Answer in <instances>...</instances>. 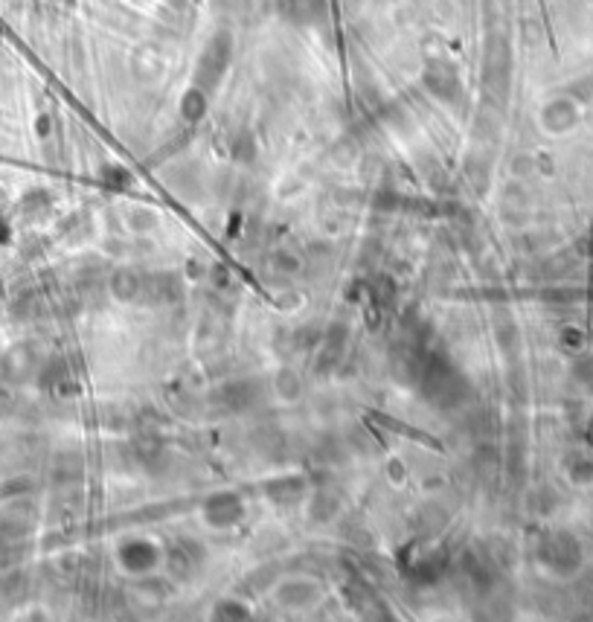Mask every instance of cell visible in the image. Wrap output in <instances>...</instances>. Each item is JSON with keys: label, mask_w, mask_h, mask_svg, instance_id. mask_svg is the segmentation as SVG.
I'll use <instances>...</instances> for the list:
<instances>
[{"label": "cell", "mask_w": 593, "mask_h": 622, "mask_svg": "<svg viewBox=\"0 0 593 622\" xmlns=\"http://www.w3.org/2000/svg\"><path fill=\"white\" fill-rule=\"evenodd\" d=\"M428 85H430V90H434V93H439V97L451 100L460 82H457V73L448 65H434L428 70Z\"/></svg>", "instance_id": "2"}, {"label": "cell", "mask_w": 593, "mask_h": 622, "mask_svg": "<svg viewBox=\"0 0 593 622\" xmlns=\"http://www.w3.org/2000/svg\"><path fill=\"white\" fill-rule=\"evenodd\" d=\"M228 53H230V44L224 38H218L201 61V79L206 76V82H216L218 73L224 70V65H228Z\"/></svg>", "instance_id": "1"}]
</instances>
